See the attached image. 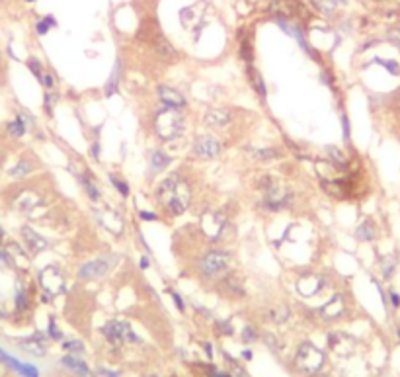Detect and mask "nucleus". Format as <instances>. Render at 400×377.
Returning <instances> with one entry per match:
<instances>
[{
	"label": "nucleus",
	"mask_w": 400,
	"mask_h": 377,
	"mask_svg": "<svg viewBox=\"0 0 400 377\" xmlns=\"http://www.w3.org/2000/svg\"><path fill=\"white\" fill-rule=\"evenodd\" d=\"M268 317H270V321H273V323H285L287 318H289V309L285 307V305H279V307H273L268 311Z\"/></svg>",
	"instance_id": "35"
},
{
	"label": "nucleus",
	"mask_w": 400,
	"mask_h": 377,
	"mask_svg": "<svg viewBox=\"0 0 400 377\" xmlns=\"http://www.w3.org/2000/svg\"><path fill=\"white\" fill-rule=\"evenodd\" d=\"M156 96L160 100V104L166 108L184 109L187 108V98L178 88L170 86V84H158L156 86Z\"/></svg>",
	"instance_id": "12"
},
{
	"label": "nucleus",
	"mask_w": 400,
	"mask_h": 377,
	"mask_svg": "<svg viewBox=\"0 0 400 377\" xmlns=\"http://www.w3.org/2000/svg\"><path fill=\"white\" fill-rule=\"evenodd\" d=\"M324 286H326V276H320V274H304L297 281V289L304 297L318 295L324 289Z\"/></svg>",
	"instance_id": "14"
},
{
	"label": "nucleus",
	"mask_w": 400,
	"mask_h": 377,
	"mask_svg": "<svg viewBox=\"0 0 400 377\" xmlns=\"http://www.w3.org/2000/svg\"><path fill=\"white\" fill-rule=\"evenodd\" d=\"M0 357H2V360H4V362H6L10 367H14L18 373H22L24 377H39V371L33 366H29V364H22V362H18L16 357L8 356V354H4L2 350H0Z\"/></svg>",
	"instance_id": "26"
},
{
	"label": "nucleus",
	"mask_w": 400,
	"mask_h": 377,
	"mask_svg": "<svg viewBox=\"0 0 400 377\" xmlns=\"http://www.w3.org/2000/svg\"><path fill=\"white\" fill-rule=\"evenodd\" d=\"M107 178H109V184L117 190V194H119L123 199H127L129 196H131V188H129V184H127L121 176H117V174H113V172H109V174H107Z\"/></svg>",
	"instance_id": "32"
},
{
	"label": "nucleus",
	"mask_w": 400,
	"mask_h": 377,
	"mask_svg": "<svg viewBox=\"0 0 400 377\" xmlns=\"http://www.w3.org/2000/svg\"><path fill=\"white\" fill-rule=\"evenodd\" d=\"M166 293L172 297V301H174V305H176V309L180 311V313H184L185 311V303H184V299H182V295L176 291V289H172V288H166Z\"/></svg>",
	"instance_id": "44"
},
{
	"label": "nucleus",
	"mask_w": 400,
	"mask_h": 377,
	"mask_svg": "<svg viewBox=\"0 0 400 377\" xmlns=\"http://www.w3.org/2000/svg\"><path fill=\"white\" fill-rule=\"evenodd\" d=\"M215 328H217V330H219L223 336H228V334H233V332H234V328L231 327V323H228V321H217Z\"/></svg>",
	"instance_id": "49"
},
{
	"label": "nucleus",
	"mask_w": 400,
	"mask_h": 377,
	"mask_svg": "<svg viewBox=\"0 0 400 377\" xmlns=\"http://www.w3.org/2000/svg\"><path fill=\"white\" fill-rule=\"evenodd\" d=\"M6 131H8V135L10 137H24L26 135V131H28V125H26V121H24V118L22 116H18V118L14 119V121H8L6 123Z\"/></svg>",
	"instance_id": "31"
},
{
	"label": "nucleus",
	"mask_w": 400,
	"mask_h": 377,
	"mask_svg": "<svg viewBox=\"0 0 400 377\" xmlns=\"http://www.w3.org/2000/svg\"><path fill=\"white\" fill-rule=\"evenodd\" d=\"M387 40L400 51V28H390L389 33H387Z\"/></svg>",
	"instance_id": "48"
},
{
	"label": "nucleus",
	"mask_w": 400,
	"mask_h": 377,
	"mask_svg": "<svg viewBox=\"0 0 400 377\" xmlns=\"http://www.w3.org/2000/svg\"><path fill=\"white\" fill-rule=\"evenodd\" d=\"M314 6L324 14V16H332L336 12V6H338V0H312Z\"/></svg>",
	"instance_id": "37"
},
{
	"label": "nucleus",
	"mask_w": 400,
	"mask_h": 377,
	"mask_svg": "<svg viewBox=\"0 0 400 377\" xmlns=\"http://www.w3.org/2000/svg\"><path fill=\"white\" fill-rule=\"evenodd\" d=\"M153 129L155 135L162 143L178 141L185 131V116L184 109L162 108L153 116Z\"/></svg>",
	"instance_id": "2"
},
{
	"label": "nucleus",
	"mask_w": 400,
	"mask_h": 377,
	"mask_svg": "<svg viewBox=\"0 0 400 377\" xmlns=\"http://www.w3.org/2000/svg\"><path fill=\"white\" fill-rule=\"evenodd\" d=\"M70 172H72V176L78 180V184L84 188V192H86V196H88V199L92 201V203H98L100 199H102V194H100V190H98V186L94 184V176L90 174V172H77V170L72 168L70 166Z\"/></svg>",
	"instance_id": "17"
},
{
	"label": "nucleus",
	"mask_w": 400,
	"mask_h": 377,
	"mask_svg": "<svg viewBox=\"0 0 400 377\" xmlns=\"http://www.w3.org/2000/svg\"><path fill=\"white\" fill-rule=\"evenodd\" d=\"M16 208L22 211V213H29L33 209H37L41 205V198H39L35 192H20V196L16 198Z\"/></svg>",
	"instance_id": "22"
},
{
	"label": "nucleus",
	"mask_w": 400,
	"mask_h": 377,
	"mask_svg": "<svg viewBox=\"0 0 400 377\" xmlns=\"http://www.w3.org/2000/svg\"><path fill=\"white\" fill-rule=\"evenodd\" d=\"M346 2H348V0H338V4H346Z\"/></svg>",
	"instance_id": "61"
},
{
	"label": "nucleus",
	"mask_w": 400,
	"mask_h": 377,
	"mask_svg": "<svg viewBox=\"0 0 400 377\" xmlns=\"http://www.w3.org/2000/svg\"><path fill=\"white\" fill-rule=\"evenodd\" d=\"M223 143L213 135H197L192 143V157L197 160H215L223 153Z\"/></svg>",
	"instance_id": "8"
},
{
	"label": "nucleus",
	"mask_w": 400,
	"mask_h": 377,
	"mask_svg": "<svg viewBox=\"0 0 400 377\" xmlns=\"http://www.w3.org/2000/svg\"><path fill=\"white\" fill-rule=\"evenodd\" d=\"M389 295H390V303H392V307L398 309L400 307V295L396 293V291H392V289L389 291Z\"/></svg>",
	"instance_id": "55"
},
{
	"label": "nucleus",
	"mask_w": 400,
	"mask_h": 377,
	"mask_svg": "<svg viewBox=\"0 0 400 377\" xmlns=\"http://www.w3.org/2000/svg\"><path fill=\"white\" fill-rule=\"evenodd\" d=\"M29 307V295L24 288H18L16 291V309L18 311H26Z\"/></svg>",
	"instance_id": "40"
},
{
	"label": "nucleus",
	"mask_w": 400,
	"mask_h": 377,
	"mask_svg": "<svg viewBox=\"0 0 400 377\" xmlns=\"http://www.w3.org/2000/svg\"><path fill=\"white\" fill-rule=\"evenodd\" d=\"M137 242H139V244H141V247L145 248L146 252L150 254V247H148V242L145 240V237H143V233H141V231H137Z\"/></svg>",
	"instance_id": "54"
},
{
	"label": "nucleus",
	"mask_w": 400,
	"mask_h": 377,
	"mask_svg": "<svg viewBox=\"0 0 400 377\" xmlns=\"http://www.w3.org/2000/svg\"><path fill=\"white\" fill-rule=\"evenodd\" d=\"M121 59L116 61V65H113V70H111V74L107 77L106 80V86H104V96L106 98H111V96H116L117 92H119V84H121Z\"/></svg>",
	"instance_id": "23"
},
{
	"label": "nucleus",
	"mask_w": 400,
	"mask_h": 377,
	"mask_svg": "<svg viewBox=\"0 0 400 377\" xmlns=\"http://www.w3.org/2000/svg\"><path fill=\"white\" fill-rule=\"evenodd\" d=\"M47 332H49V336L55 338V340H61V338H63V332L57 328V323H55V318L53 317L49 318V330Z\"/></svg>",
	"instance_id": "51"
},
{
	"label": "nucleus",
	"mask_w": 400,
	"mask_h": 377,
	"mask_svg": "<svg viewBox=\"0 0 400 377\" xmlns=\"http://www.w3.org/2000/svg\"><path fill=\"white\" fill-rule=\"evenodd\" d=\"M252 157L256 162H272V160L281 159L285 150L281 147H258V149H250Z\"/></svg>",
	"instance_id": "25"
},
{
	"label": "nucleus",
	"mask_w": 400,
	"mask_h": 377,
	"mask_svg": "<svg viewBox=\"0 0 400 377\" xmlns=\"http://www.w3.org/2000/svg\"><path fill=\"white\" fill-rule=\"evenodd\" d=\"M379 264H380V272H383V278L389 279V278H392V274H394V270H396L398 258H396L394 254H387V256L380 258Z\"/></svg>",
	"instance_id": "33"
},
{
	"label": "nucleus",
	"mask_w": 400,
	"mask_h": 377,
	"mask_svg": "<svg viewBox=\"0 0 400 377\" xmlns=\"http://www.w3.org/2000/svg\"><path fill=\"white\" fill-rule=\"evenodd\" d=\"M0 238H4V231L2 229H0Z\"/></svg>",
	"instance_id": "60"
},
{
	"label": "nucleus",
	"mask_w": 400,
	"mask_h": 377,
	"mask_svg": "<svg viewBox=\"0 0 400 377\" xmlns=\"http://www.w3.org/2000/svg\"><path fill=\"white\" fill-rule=\"evenodd\" d=\"M233 262V254L226 248H211L197 262V272L203 279H215L226 274Z\"/></svg>",
	"instance_id": "3"
},
{
	"label": "nucleus",
	"mask_w": 400,
	"mask_h": 377,
	"mask_svg": "<svg viewBox=\"0 0 400 377\" xmlns=\"http://www.w3.org/2000/svg\"><path fill=\"white\" fill-rule=\"evenodd\" d=\"M65 350L77 356V354H80V352L84 350V344H82L80 340H68V342H65Z\"/></svg>",
	"instance_id": "47"
},
{
	"label": "nucleus",
	"mask_w": 400,
	"mask_h": 377,
	"mask_svg": "<svg viewBox=\"0 0 400 377\" xmlns=\"http://www.w3.org/2000/svg\"><path fill=\"white\" fill-rule=\"evenodd\" d=\"M324 153H326V157H328V162H330L336 170L346 172V170L350 168V160H348V157L344 155V150H341L340 147H336V145H326V147H324Z\"/></svg>",
	"instance_id": "20"
},
{
	"label": "nucleus",
	"mask_w": 400,
	"mask_h": 377,
	"mask_svg": "<svg viewBox=\"0 0 400 377\" xmlns=\"http://www.w3.org/2000/svg\"><path fill=\"white\" fill-rule=\"evenodd\" d=\"M172 164V157L166 155L164 150L153 149L148 153V170H146V176L148 178H155L160 172H164L168 166Z\"/></svg>",
	"instance_id": "16"
},
{
	"label": "nucleus",
	"mask_w": 400,
	"mask_h": 377,
	"mask_svg": "<svg viewBox=\"0 0 400 377\" xmlns=\"http://www.w3.org/2000/svg\"><path fill=\"white\" fill-rule=\"evenodd\" d=\"M295 362L307 373H316L324 366V352H322L320 348L314 346V344H311V342H304L297 350Z\"/></svg>",
	"instance_id": "7"
},
{
	"label": "nucleus",
	"mask_w": 400,
	"mask_h": 377,
	"mask_svg": "<svg viewBox=\"0 0 400 377\" xmlns=\"http://www.w3.org/2000/svg\"><path fill=\"white\" fill-rule=\"evenodd\" d=\"M377 237V229H375V223L373 221H363L359 227L355 229V238L359 240V242H371V240H375Z\"/></svg>",
	"instance_id": "28"
},
{
	"label": "nucleus",
	"mask_w": 400,
	"mask_h": 377,
	"mask_svg": "<svg viewBox=\"0 0 400 377\" xmlns=\"http://www.w3.org/2000/svg\"><path fill=\"white\" fill-rule=\"evenodd\" d=\"M57 94H53V92H45V96H43V109H45V114H47V118H53V114H55V106H57Z\"/></svg>",
	"instance_id": "39"
},
{
	"label": "nucleus",
	"mask_w": 400,
	"mask_h": 377,
	"mask_svg": "<svg viewBox=\"0 0 400 377\" xmlns=\"http://www.w3.org/2000/svg\"><path fill=\"white\" fill-rule=\"evenodd\" d=\"M199 227L209 242H224L231 231V221L223 209H213V211H205L201 215Z\"/></svg>",
	"instance_id": "4"
},
{
	"label": "nucleus",
	"mask_w": 400,
	"mask_h": 377,
	"mask_svg": "<svg viewBox=\"0 0 400 377\" xmlns=\"http://www.w3.org/2000/svg\"><path fill=\"white\" fill-rule=\"evenodd\" d=\"M211 377H228V375H224V373H221V371H215V369H211Z\"/></svg>",
	"instance_id": "58"
},
{
	"label": "nucleus",
	"mask_w": 400,
	"mask_h": 377,
	"mask_svg": "<svg viewBox=\"0 0 400 377\" xmlns=\"http://www.w3.org/2000/svg\"><path fill=\"white\" fill-rule=\"evenodd\" d=\"M155 199L164 208L170 217H180L189 208L192 190L180 172H172L156 186Z\"/></svg>",
	"instance_id": "1"
},
{
	"label": "nucleus",
	"mask_w": 400,
	"mask_h": 377,
	"mask_svg": "<svg viewBox=\"0 0 400 377\" xmlns=\"http://www.w3.org/2000/svg\"><path fill=\"white\" fill-rule=\"evenodd\" d=\"M373 63H379L383 67H387V70H389L390 74H394V77L400 72V65L396 61H387V59H379V57H377V59H373Z\"/></svg>",
	"instance_id": "45"
},
{
	"label": "nucleus",
	"mask_w": 400,
	"mask_h": 377,
	"mask_svg": "<svg viewBox=\"0 0 400 377\" xmlns=\"http://www.w3.org/2000/svg\"><path fill=\"white\" fill-rule=\"evenodd\" d=\"M234 118V111L231 108H223V106H217L205 111V125L211 127V129H224Z\"/></svg>",
	"instance_id": "13"
},
{
	"label": "nucleus",
	"mask_w": 400,
	"mask_h": 377,
	"mask_svg": "<svg viewBox=\"0 0 400 377\" xmlns=\"http://www.w3.org/2000/svg\"><path fill=\"white\" fill-rule=\"evenodd\" d=\"M28 2H35V0H28Z\"/></svg>",
	"instance_id": "62"
},
{
	"label": "nucleus",
	"mask_w": 400,
	"mask_h": 377,
	"mask_svg": "<svg viewBox=\"0 0 400 377\" xmlns=\"http://www.w3.org/2000/svg\"><path fill=\"white\" fill-rule=\"evenodd\" d=\"M20 346H22V350H26L28 354H31V356L41 357V356H45V354H47V344H45L43 336H39V334L22 340V342H20Z\"/></svg>",
	"instance_id": "24"
},
{
	"label": "nucleus",
	"mask_w": 400,
	"mask_h": 377,
	"mask_svg": "<svg viewBox=\"0 0 400 377\" xmlns=\"http://www.w3.org/2000/svg\"><path fill=\"white\" fill-rule=\"evenodd\" d=\"M246 77H248V82H250L252 90L256 92V94H258L260 102H265V98H268V88H265V80H263V77L260 74V70L254 67V63L246 65Z\"/></svg>",
	"instance_id": "18"
},
{
	"label": "nucleus",
	"mask_w": 400,
	"mask_h": 377,
	"mask_svg": "<svg viewBox=\"0 0 400 377\" xmlns=\"http://www.w3.org/2000/svg\"><path fill=\"white\" fill-rule=\"evenodd\" d=\"M156 51H158V55L164 61H174L178 57V51L174 49V45L168 43L164 37H158V41H156Z\"/></svg>",
	"instance_id": "30"
},
{
	"label": "nucleus",
	"mask_w": 400,
	"mask_h": 377,
	"mask_svg": "<svg viewBox=\"0 0 400 377\" xmlns=\"http://www.w3.org/2000/svg\"><path fill=\"white\" fill-rule=\"evenodd\" d=\"M26 65H28V69L31 70V72H33V77H35V79H37V80L41 79V74H43L45 67H43V63H41V61H39L37 57H29Z\"/></svg>",
	"instance_id": "41"
},
{
	"label": "nucleus",
	"mask_w": 400,
	"mask_h": 377,
	"mask_svg": "<svg viewBox=\"0 0 400 377\" xmlns=\"http://www.w3.org/2000/svg\"><path fill=\"white\" fill-rule=\"evenodd\" d=\"M117 260H119L117 254H106L102 258L88 260L84 264H80V268L77 270V278L80 281H92V279L104 278L116 268Z\"/></svg>",
	"instance_id": "5"
},
{
	"label": "nucleus",
	"mask_w": 400,
	"mask_h": 377,
	"mask_svg": "<svg viewBox=\"0 0 400 377\" xmlns=\"http://www.w3.org/2000/svg\"><path fill=\"white\" fill-rule=\"evenodd\" d=\"M295 203V192L291 190H283L281 186H277L275 190L263 194V199L260 201V208L268 213H277V211H285L291 209Z\"/></svg>",
	"instance_id": "6"
},
{
	"label": "nucleus",
	"mask_w": 400,
	"mask_h": 377,
	"mask_svg": "<svg viewBox=\"0 0 400 377\" xmlns=\"http://www.w3.org/2000/svg\"><path fill=\"white\" fill-rule=\"evenodd\" d=\"M29 172H31V164H29L28 160H20L18 164L10 170V176L12 178H26Z\"/></svg>",
	"instance_id": "38"
},
{
	"label": "nucleus",
	"mask_w": 400,
	"mask_h": 377,
	"mask_svg": "<svg viewBox=\"0 0 400 377\" xmlns=\"http://www.w3.org/2000/svg\"><path fill=\"white\" fill-rule=\"evenodd\" d=\"M256 338H258V336H256V330H254L252 327H246L242 330V340H244V342H254Z\"/></svg>",
	"instance_id": "53"
},
{
	"label": "nucleus",
	"mask_w": 400,
	"mask_h": 377,
	"mask_svg": "<svg viewBox=\"0 0 400 377\" xmlns=\"http://www.w3.org/2000/svg\"><path fill=\"white\" fill-rule=\"evenodd\" d=\"M61 362H63V366L68 367L70 371H74L77 375H80V377H88V375H90V369H88V366L84 364V362H82V360H80V357L74 356V354H72V356H65L63 360H61Z\"/></svg>",
	"instance_id": "27"
},
{
	"label": "nucleus",
	"mask_w": 400,
	"mask_h": 377,
	"mask_svg": "<svg viewBox=\"0 0 400 377\" xmlns=\"http://www.w3.org/2000/svg\"><path fill=\"white\" fill-rule=\"evenodd\" d=\"M344 309H346L344 295H341V293H336V295H334V297H332L330 301L324 305V307H320V315L324 318H330V321H334V318L341 317Z\"/></svg>",
	"instance_id": "21"
},
{
	"label": "nucleus",
	"mask_w": 400,
	"mask_h": 377,
	"mask_svg": "<svg viewBox=\"0 0 400 377\" xmlns=\"http://www.w3.org/2000/svg\"><path fill=\"white\" fill-rule=\"evenodd\" d=\"M240 57L246 65L254 63V53H252V43L248 37H240Z\"/></svg>",
	"instance_id": "36"
},
{
	"label": "nucleus",
	"mask_w": 400,
	"mask_h": 377,
	"mask_svg": "<svg viewBox=\"0 0 400 377\" xmlns=\"http://www.w3.org/2000/svg\"><path fill=\"white\" fill-rule=\"evenodd\" d=\"M51 28H57V20H55V16H45V18H41V20L35 24V31H37V35H47L49 30Z\"/></svg>",
	"instance_id": "34"
},
{
	"label": "nucleus",
	"mask_w": 400,
	"mask_h": 377,
	"mask_svg": "<svg viewBox=\"0 0 400 377\" xmlns=\"http://www.w3.org/2000/svg\"><path fill=\"white\" fill-rule=\"evenodd\" d=\"M102 334L113 344V346H121L123 342H139V336L131 330L129 323L125 321H107L102 327Z\"/></svg>",
	"instance_id": "9"
},
{
	"label": "nucleus",
	"mask_w": 400,
	"mask_h": 377,
	"mask_svg": "<svg viewBox=\"0 0 400 377\" xmlns=\"http://www.w3.org/2000/svg\"><path fill=\"white\" fill-rule=\"evenodd\" d=\"M320 82L324 84V86H328V88L334 90V77L330 74V70L328 69H324L320 72Z\"/></svg>",
	"instance_id": "52"
},
{
	"label": "nucleus",
	"mask_w": 400,
	"mask_h": 377,
	"mask_svg": "<svg viewBox=\"0 0 400 377\" xmlns=\"http://www.w3.org/2000/svg\"><path fill=\"white\" fill-rule=\"evenodd\" d=\"M137 215H139L141 221H160V215H158V213H155V211H146V209H139Z\"/></svg>",
	"instance_id": "50"
},
{
	"label": "nucleus",
	"mask_w": 400,
	"mask_h": 377,
	"mask_svg": "<svg viewBox=\"0 0 400 377\" xmlns=\"http://www.w3.org/2000/svg\"><path fill=\"white\" fill-rule=\"evenodd\" d=\"M94 219L98 225L107 229L111 235H121L125 229V219L111 208H94Z\"/></svg>",
	"instance_id": "11"
},
{
	"label": "nucleus",
	"mask_w": 400,
	"mask_h": 377,
	"mask_svg": "<svg viewBox=\"0 0 400 377\" xmlns=\"http://www.w3.org/2000/svg\"><path fill=\"white\" fill-rule=\"evenodd\" d=\"M100 375H104V377H117V373H113V371H107V369H100Z\"/></svg>",
	"instance_id": "57"
},
{
	"label": "nucleus",
	"mask_w": 400,
	"mask_h": 377,
	"mask_svg": "<svg viewBox=\"0 0 400 377\" xmlns=\"http://www.w3.org/2000/svg\"><path fill=\"white\" fill-rule=\"evenodd\" d=\"M223 289H226L233 297H244V281L242 278L238 276V274H234V272H228V274H223L221 276V281H219Z\"/></svg>",
	"instance_id": "19"
},
{
	"label": "nucleus",
	"mask_w": 400,
	"mask_h": 377,
	"mask_svg": "<svg viewBox=\"0 0 400 377\" xmlns=\"http://www.w3.org/2000/svg\"><path fill=\"white\" fill-rule=\"evenodd\" d=\"M39 82H41V86L45 90H53L55 86H57V80H55V74L51 72V70H43V74H41V79H39Z\"/></svg>",
	"instance_id": "42"
},
{
	"label": "nucleus",
	"mask_w": 400,
	"mask_h": 377,
	"mask_svg": "<svg viewBox=\"0 0 400 377\" xmlns=\"http://www.w3.org/2000/svg\"><path fill=\"white\" fill-rule=\"evenodd\" d=\"M277 186H281V182L275 176H272V174H262V176L256 178V188L260 190L262 194H268V192L275 190Z\"/></svg>",
	"instance_id": "29"
},
{
	"label": "nucleus",
	"mask_w": 400,
	"mask_h": 377,
	"mask_svg": "<svg viewBox=\"0 0 400 377\" xmlns=\"http://www.w3.org/2000/svg\"><path fill=\"white\" fill-rule=\"evenodd\" d=\"M242 356H244V357H248V360H250V357H252V352H250V350H244V352H242Z\"/></svg>",
	"instance_id": "59"
},
{
	"label": "nucleus",
	"mask_w": 400,
	"mask_h": 377,
	"mask_svg": "<svg viewBox=\"0 0 400 377\" xmlns=\"http://www.w3.org/2000/svg\"><path fill=\"white\" fill-rule=\"evenodd\" d=\"M148 266H150L148 258H146V256H141V258H139V268L143 270V272H146V270H148Z\"/></svg>",
	"instance_id": "56"
},
{
	"label": "nucleus",
	"mask_w": 400,
	"mask_h": 377,
	"mask_svg": "<svg viewBox=\"0 0 400 377\" xmlns=\"http://www.w3.org/2000/svg\"><path fill=\"white\" fill-rule=\"evenodd\" d=\"M398 336H400V328H398Z\"/></svg>",
	"instance_id": "63"
},
{
	"label": "nucleus",
	"mask_w": 400,
	"mask_h": 377,
	"mask_svg": "<svg viewBox=\"0 0 400 377\" xmlns=\"http://www.w3.org/2000/svg\"><path fill=\"white\" fill-rule=\"evenodd\" d=\"M100 150H102V147H100V139L96 135V139L90 143V149H88V155H90V159L94 162H100Z\"/></svg>",
	"instance_id": "46"
},
{
	"label": "nucleus",
	"mask_w": 400,
	"mask_h": 377,
	"mask_svg": "<svg viewBox=\"0 0 400 377\" xmlns=\"http://www.w3.org/2000/svg\"><path fill=\"white\" fill-rule=\"evenodd\" d=\"M39 284H41L43 291L49 293L51 297H55V295L65 291V276L55 266H47V268L39 272Z\"/></svg>",
	"instance_id": "10"
},
{
	"label": "nucleus",
	"mask_w": 400,
	"mask_h": 377,
	"mask_svg": "<svg viewBox=\"0 0 400 377\" xmlns=\"http://www.w3.org/2000/svg\"><path fill=\"white\" fill-rule=\"evenodd\" d=\"M341 133H344V141L346 143H350L351 141V125H350V118H348V114L346 111H341Z\"/></svg>",
	"instance_id": "43"
},
{
	"label": "nucleus",
	"mask_w": 400,
	"mask_h": 377,
	"mask_svg": "<svg viewBox=\"0 0 400 377\" xmlns=\"http://www.w3.org/2000/svg\"><path fill=\"white\" fill-rule=\"evenodd\" d=\"M20 233H22V240H24V244L28 247V250L31 254H39V252H43L45 248H49V242L45 237H41L35 229H31L29 225H24V227L20 229Z\"/></svg>",
	"instance_id": "15"
}]
</instances>
